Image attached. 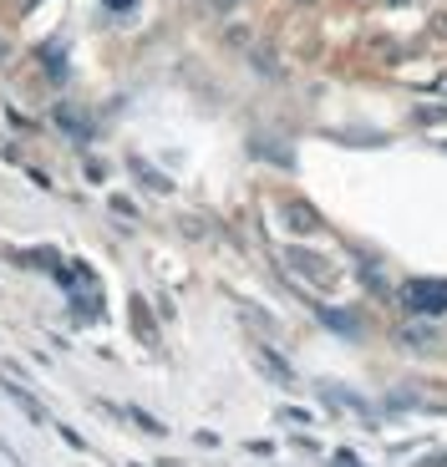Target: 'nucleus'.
<instances>
[{
  "mask_svg": "<svg viewBox=\"0 0 447 467\" xmlns=\"http://www.w3.org/2000/svg\"><path fill=\"white\" fill-rule=\"evenodd\" d=\"M5 57H11V47H5V36H0V61H5Z\"/></svg>",
  "mask_w": 447,
  "mask_h": 467,
  "instance_id": "6",
  "label": "nucleus"
},
{
  "mask_svg": "<svg viewBox=\"0 0 447 467\" xmlns=\"http://www.w3.org/2000/svg\"><path fill=\"white\" fill-rule=\"evenodd\" d=\"M285 219H290L295 234H316L320 229V213L310 209V203H285Z\"/></svg>",
  "mask_w": 447,
  "mask_h": 467,
  "instance_id": "3",
  "label": "nucleus"
},
{
  "mask_svg": "<svg viewBox=\"0 0 447 467\" xmlns=\"http://www.w3.org/2000/svg\"><path fill=\"white\" fill-rule=\"evenodd\" d=\"M387 5H407V0H387Z\"/></svg>",
  "mask_w": 447,
  "mask_h": 467,
  "instance_id": "7",
  "label": "nucleus"
},
{
  "mask_svg": "<svg viewBox=\"0 0 447 467\" xmlns=\"http://www.w3.org/2000/svg\"><path fill=\"white\" fill-rule=\"evenodd\" d=\"M285 265H290L295 275H306V280H316V285H330V280H336V269H330L326 259L306 254V249H290V254H285Z\"/></svg>",
  "mask_w": 447,
  "mask_h": 467,
  "instance_id": "2",
  "label": "nucleus"
},
{
  "mask_svg": "<svg viewBox=\"0 0 447 467\" xmlns=\"http://www.w3.org/2000/svg\"><path fill=\"white\" fill-rule=\"evenodd\" d=\"M255 361H259V366H265V371H270V376H275V381H285V386H290V366H285V361H275V356H270V350H265V346H259V350H255Z\"/></svg>",
  "mask_w": 447,
  "mask_h": 467,
  "instance_id": "4",
  "label": "nucleus"
},
{
  "mask_svg": "<svg viewBox=\"0 0 447 467\" xmlns=\"http://www.w3.org/2000/svg\"><path fill=\"white\" fill-rule=\"evenodd\" d=\"M401 305L412 316H442L447 310V280H407L401 285Z\"/></svg>",
  "mask_w": 447,
  "mask_h": 467,
  "instance_id": "1",
  "label": "nucleus"
},
{
  "mask_svg": "<svg viewBox=\"0 0 447 467\" xmlns=\"http://www.w3.org/2000/svg\"><path fill=\"white\" fill-rule=\"evenodd\" d=\"M213 11H229V5H239V0H209Z\"/></svg>",
  "mask_w": 447,
  "mask_h": 467,
  "instance_id": "5",
  "label": "nucleus"
}]
</instances>
